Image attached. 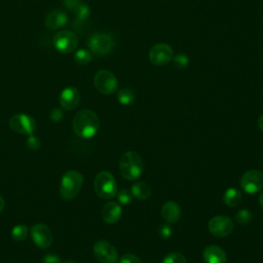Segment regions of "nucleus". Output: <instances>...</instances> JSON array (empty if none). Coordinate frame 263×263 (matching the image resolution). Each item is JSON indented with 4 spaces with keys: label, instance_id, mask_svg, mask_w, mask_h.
Masks as SVG:
<instances>
[{
    "label": "nucleus",
    "instance_id": "f03ea898",
    "mask_svg": "<svg viewBox=\"0 0 263 263\" xmlns=\"http://www.w3.org/2000/svg\"><path fill=\"white\" fill-rule=\"evenodd\" d=\"M119 171L125 180L134 181L141 177L144 171L142 158L136 151H126L119 160Z\"/></svg>",
    "mask_w": 263,
    "mask_h": 263
},
{
    "label": "nucleus",
    "instance_id": "a878e982",
    "mask_svg": "<svg viewBox=\"0 0 263 263\" xmlns=\"http://www.w3.org/2000/svg\"><path fill=\"white\" fill-rule=\"evenodd\" d=\"M161 263H187L186 258L179 252H173L166 255Z\"/></svg>",
    "mask_w": 263,
    "mask_h": 263
},
{
    "label": "nucleus",
    "instance_id": "f3484780",
    "mask_svg": "<svg viewBox=\"0 0 263 263\" xmlns=\"http://www.w3.org/2000/svg\"><path fill=\"white\" fill-rule=\"evenodd\" d=\"M205 263H226L227 255L224 250L218 246H208L202 253Z\"/></svg>",
    "mask_w": 263,
    "mask_h": 263
},
{
    "label": "nucleus",
    "instance_id": "9b49d317",
    "mask_svg": "<svg viewBox=\"0 0 263 263\" xmlns=\"http://www.w3.org/2000/svg\"><path fill=\"white\" fill-rule=\"evenodd\" d=\"M174 51L171 45L160 42L153 45L149 51V60L154 66H164L172 61Z\"/></svg>",
    "mask_w": 263,
    "mask_h": 263
},
{
    "label": "nucleus",
    "instance_id": "6ab92c4d",
    "mask_svg": "<svg viewBox=\"0 0 263 263\" xmlns=\"http://www.w3.org/2000/svg\"><path fill=\"white\" fill-rule=\"evenodd\" d=\"M130 192L137 199L145 200L151 195V187L146 182H137L132 186Z\"/></svg>",
    "mask_w": 263,
    "mask_h": 263
},
{
    "label": "nucleus",
    "instance_id": "20e7f679",
    "mask_svg": "<svg viewBox=\"0 0 263 263\" xmlns=\"http://www.w3.org/2000/svg\"><path fill=\"white\" fill-rule=\"evenodd\" d=\"M93 187L97 195L104 199H110L117 193L116 181L113 175L107 171L100 172L96 176Z\"/></svg>",
    "mask_w": 263,
    "mask_h": 263
},
{
    "label": "nucleus",
    "instance_id": "412c9836",
    "mask_svg": "<svg viewBox=\"0 0 263 263\" xmlns=\"http://www.w3.org/2000/svg\"><path fill=\"white\" fill-rule=\"evenodd\" d=\"M92 60V53L89 49L80 48L77 49L74 53V61L76 64L84 66L87 65Z\"/></svg>",
    "mask_w": 263,
    "mask_h": 263
},
{
    "label": "nucleus",
    "instance_id": "1a4fd4ad",
    "mask_svg": "<svg viewBox=\"0 0 263 263\" xmlns=\"http://www.w3.org/2000/svg\"><path fill=\"white\" fill-rule=\"evenodd\" d=\"M92 252L97 260L101 263H116L118 260L116 248L107 240H98L95 242Z\"/></svg>",
    "mask_w": 263,
    "mask_h": 263
},
{
    "label": "nucleus",
    "instance_id": "4468645a",
    "mask_svg": "<svg viewBox=\"0 0 263 263\" xmlns=\"http://www.w3.org/2000/svg\"><path fill=\"white\" fill-rule=\"evenodd\" d=\"M59 102L63 109L67 111H71L79 105L80 92L74 86H67L60 93Z\"/></svg>",
    "mask_w": 263,
    "mask_h": 263
},
{
    "label": "nucleus",
    "instance_id": "f704fd0d",
    "mask_svg": "<svg viewBox=\"0 0 263 263\" xmlns=\"http://www.w3.org/2000/svg\"><path fill=\"white\" fill-rule=\"evenodd\" d=\"M257 123H258V126L261 130H263V114H261L257 120Z\"/></svg>",
    "mask_w": 263,
    "mask_h": 263
},
{
    "label": "nucleus",
    "instance_id": "cd10ccee",
    "mask_svg": "<svg viewBox=\"0 0 263 263\" xmlns=\"http://www.w3.org/2000/svg\"><path fill=\"white\" fill-rule=\"evenodd\" d=\"M116 196L119 203L122 204H128L133 200V194L128 189H120L119 191H117Z\"/></svg>",
    "mask_w": 263,
    "mask_h": 263
},
{
    "label": "nucleus",
    "instance_id": "72a5a7b5",
    "mask_svg": "<svg viewBox=\"0 0 263 263\" xmlns=\"http://www.w3.org/2000/svg\"><path fill=\"white\" fill-rule=\"evenodd\" d=\"M79 3H81V0H63L64 6L70 10H73Z\"/></svg>",
    "mask_w": 263,
    "mask_h": 263
},
{
    "label": "nucleus",
    "instance_id": "39448f33",
    "mask_svg": "<svg viewBox=\"0 0 263 263\" xmlns=\"http://www.w3.org/2000/svg\"><path fill=\"white\" fill-rule=\"evenodd\" d=\"M115 46V39L109 33L98 32L92 34L88 39V47L92 54L103 57L109 54Z\"/></svg>",
    "mask_w": 263,
    "mask_h": 263
},
{
    "label": "nucleus",
    "instance_id": "c756f323",
    "mask_svg": "<svg viewBox=\"0 0 263 263\" xmlns=\"http://www.w3.org/2000/svg\"><path fill=\"white\" fill-rule=\"evenodd\" d=\"M119 263H143L140 257L134 255V254H124L120 257Z\"/></svg>",
    "mask_w": 263,
    "mask_h": 263
},
{
    "label": "nucleus",
    "instance_id": "a211bd4d",
    "mask_svg": "<svg viewBox=\"0 0 263 263\" xmlns=\"http://www.w3.org/2000/svg\"><path fill=\"white\" fill-rule=\"evenodd\" d=\"M161 216L167 223H175L181 217V208L174 200H168L161 208Z\"/></svg>",
    "mask_w": 263,
    "mask_h": 263
},
{
    "label": "nucleus",
    "instance_id": "7c9ffc66",
    "mask_svg": "<svg viewBox=\"0 0 263 263\" xmlns=\"http://www.w3.org/2000/svg\"><path fill=\"white\" fill-rule=\"evenodd\" d=\"M49 118L53 122H60L64 118V112L59 108H53L49 112Z\"/></svg>",
    "mask_w": 263,
    "mask_h": 263
},
{
    "label": "nucleus",
    "instance_id": "c85d7f7f",
    "mask_svg": "<svg viewBox=\"0 0 263 263\" xmlns=\"http://www.w3.org/2000/svg\"><path fill=\"white\" fill-rule=\"evenodd\" d=\"M26 143H27L28 148L31 149V150H37V149H39L40 146H41V140H40L38 137L34 136L33 134L28 137Z\"/></svg>",
    "mask_w": 263,
    "mask_h": 263
},
{
    "label": "nucleus",
    "instance_id": "f257e3e1",
    "mask_svg": "<svg viewBox=\"0 0 263 263\" xmlns=\"http://www.w3.org/2000/svg\"><path fill=\"white\" fill-rule=\"evenodd\" d=\"M72 126L74 133L78 137L82 139H90L100 128V119L93 111L89 109H82L75 114Z\"/></svg>",
    "mask_w": 263,
    "mask_h": 263
},
{
    "label": "nucleus",
    "instance_id": "ddd939ff",
    "mask_svg": "<svg viewBox=\"0 0 263 263\" xmlns=\"http://www.w3.org/2000/svg\"><path fill=\"white\" fill-rule=\"evenodd\" d=\"M31 237L34 243L40 249H46L51 246L52 233L49 227L43 223H38L31 228Z\"/></svg>",
    "mask_w": 263,
    "mask_h": 263
},
{
    "label": "nucleus",
    "instance_id": "aec40b11",
    "mask_svg": "<svg viewBox=\"0 0 263 263\" xmlns=\"http://www.w3.org/2000/svg\"><path fill=\"white\" fill-rule=\"evenodd\" d=\"M241 193L236 188H228L223 196V201L229 206H236L241 201Z\"/></svg>",
    "mask_w": 263,
    "mask_h": 263
},
{
    "label": "nucleus",
    "instance_id": "9d476101",
    "mask_svg": "<svg viewBox=\"0 0 263 263\" xmlns=\"http://www.w3.org/2000/svg\"><path fill=\"white\" fill-rule=\"evenodd\" d=\"M242 190L249 194H255L263 188V173L259 170L247 171L240 178Z\"/></svg>",
    "mask_w": 263,
    "mask_h": 263
},
{
    "label": "nucleus",
    "instance_id": "393cba45",
    "mask_svg": "<svg viewBox=\"0 0 263 263\" xmlns=\"http://www.w3.org/2000/svg\"><path fill=\"white\" fill-rule=\"evenodd\" d=\"M28 227L24 224L15 225L11 230V236L15 241H23L28 236Z\"/></svg>",
    "mask_w": 263,
    "mask_h": 263
},
{
    "label": "nucleus",
    "instance_id": "bb28decb",
    "mask_svg": "<svg viewBox=\"0 0 263 263\" xmlns=\"http://www.w3.org/2000/svg\"><path fill=\"white\" fill-rule=\"evenodd\" d=\"M172 60H173L174 66L179 69H184L189 65V58L187 54H185L183 52L177 53L175 57H173Z\"/></svg>",
    "mask_w": 263,
    "mask_h": 263
},
{
    "label": "nucleus",
    "instance_id": "4c0bfd02",
    "mask_svg": "<svg viewBox=\"0 0 263 263\" xmlns=\"http://www.w3.org/2000/svg\"><path fill=\"white\" fill-rule=\"evenodd\" d=\"M65 263H76V262L73 260H67V261H65Z\"/></svg>",
    "mask_w": 263,
    "mask_h": 263
},
{
    "label": "nucleus",
    "instance_id": "5701e85b",
    "mask_svg": "<svg viewBox=\"0 0 263 263\" xmlns=\"http://www.w3.org/2000/svg\"><path fill=\"white\" fill-rule=\"evenodd\" d=\"M117 100L121 105H130L135 101V93L130 88H121L117 92Z\"/></svg>",
    "mask_w": 263,
    "mask_h": 263
},
{
    "label": "nucleus",
    "instance_id": "7ed1b4c3",
    "mask_svg": "<svg viewBox=\"0 0 263 263\" xmlns=\"http://www.w3.org/2000/svg\"><path fill=\"white\" fill-rule=\"evenodd\" d=\"M83 184V177L82 175L74 170H70L66 172L61 180L60 185V194L63 199L65 200H72L74 199Z\"/></svg>",
    "mask_w": 263,
    "mask_h": 263
},
{
    "label": "nucleus",
    "instance_id": "423d86ee",
    "mask_svg": "<svg viewBox=\"0 0 263 263\" xmlns=\"http://www.w3.org/2000/svg\"><path fill=\"white\" fill-rule=\"evenodd\" d=\"M97 90L103 95H111L117 90L118 82L115 75L109 70H100L93 77Z\"/></svg>",
    "mask_w": 263,
    "mask_h": 263
},
{
    "label": "nucleus",
    "instance_id": "f8f14e48",
    "mask_svg": "<svg viewBox=\"0 0 263 263\" xmlns=\"http://www.w3.org/2000/svg\"><path fill=\"white\" fill-rule=\"evenodd\" d=\"M210 232L217 237H225L233 231V222L227 216H215L208 224Z\"/></svg>",
    "mask_w": 263,
    "mask_h": 263
},
{
    "label": "nucleus",
    "instance_id": "c9c22d12",
    "mask_svg": "<svg viewBox=\"0 0 263 263\" xmlns=\"http://www.w3.org/2000/svg\"><path fill=\"white\" fill-rule=\"evenodd\" d=\"M3 208H4V199H3V197L0 195V213L2 212Z\"/></svg>",
    "mask_w": 263,
    "mask_h": 263
},
{
    "label": "nucleus",
    "instance_id": "b1692460",
    "mask_svg": "<svg viewBox=\"0 0 263 263\" xmlns=\"http://www.w3.org/2000/svg\"><path fill=\"white\" fill-rule=\"evenodd\" d=\"M234 220L240 225H249L253 220V214L248 209H241L234 215Z\"/></svg>",
    "mask_w": 263,
    "mask_h": 263
},
{
    "label": "nucleus",
    "instance_id": "dca6fc26",
    "mask_svg": "<svg viewBox=\"0 0 263 263\" xmlns=\"http://www.w3.org/2000/svg\"><path fill=\"white\" fill-rule=\"evenodd\" d=\"M68 23V15L60 9L51 10L45 18V26L50 30H59L65 27Z\"/></svg>",
    "mask_w": 263,
    "mask_h": 263
},
{
    "label": "nucleus",
    "instance_id": "e433bc0d",
    "mask_svg": "<svg viewBox=\"0 0 263 263\" xmlns=\"http://www.w3.org/2000/svg\"><path fill=\"white\" fill-rule=\"evenodd\" d=\"M259 203H260L261 208L263 209V191L260 193V196H259Z\"/></svg>",
    "mask_w": 263,
    "mask_h": 263
},
{
    "label": "nucleus",
    "instance_id": "2f4dec72",
    "mask_svg": "<svg viewBox=\"0 0 263 263\" xmlns=\"http://www.w3.org/2000/svg\"><path fill=\"white\" fill-rule=\"evenodd\" d=\"M172 234H173V228L171 225L164 224L159 227V235L162 238H168L172 236Z\"/></svg>",
    "mask_w": 263,
    "mask_h": 263
},
{
    "label": "nucleus",
    "instance_id": "2eb2a0df",
    "mask_svg": "<svg viewBox=\"0 0 263 263\" xmlns=\"http://www.w3.org/2000/svg\"><path fill=\"white\" fill-rule=\"evenodd\" d=\"M102 219L108 224H114L119 221L122 215L121 205L116 201L107 202L102 209Z\"/></svg>",
    "mask_w": 263,
    "mask_h": 263
},
{
    "label": "nucleus",
    "instance_id": "473e14b6",
    "mask_svg": "<svg viewBox=\"0 0 263 263\" xmlns=\"http://www.w3.org/2000/svg\"><path fill=\"white\" fill-rule=\"evenodd\" d=\"M42 263H62L60 258L57 256V255H53V254H48L46 255L43 260H42Z\"/></svg>",
    "mask_w": 263,
    "mask_h": 263
},
{
    "label": "nucleus",
    "instance_id": "4be33fe9",
    "mask_svg": "<svg viewBox=\"0 0 263 263\" xmlns=\"http://www.w3.org/2000/svg\"><path fill=\"white\" fill-rule=\"evenodd\" d=\"M73 12L75 14V17H76V21L77 22H84L86 21L89 16H90V8L87 4L85 3H79L74 9H73Z\"/></svg>",
    "mask_w": 263,
    "mask_h": 263
},
{
    "label": "nucleus",
    "instance_id": "6e6552de",
    "mask_svg": "<svg viewBox=\"0 0 263 263\" xmlns=\"http://www.w3.org/2000/svg\"><path fill=\"white\" fill-rule=\"evenodd\" d=\"M9 127L21 135H32L36 129V122L34 118L28 114H14L8 121Z\"/></svg>",
    "mask_w": 263,
    "mask_h": 263
},
{
    "label": "nucleus",
    "instance_id": "0eeeda50",
    "mask_svg": "<svg viewBox=\"0 0 263 263\" xmlns=\"http://www.w3.org/2000/svg\"><path fill=\"white\" fill-rule=\"evenodd\" d=\"M52 43L58 51L63 53H71L78 45V38L74 32L70 30H63L54 34Z\"/></svg>",
    "mask_w": 263,
    "mask_h": 263
}]
</instances>
